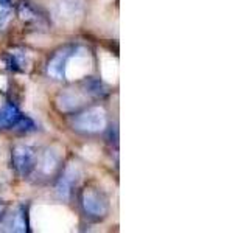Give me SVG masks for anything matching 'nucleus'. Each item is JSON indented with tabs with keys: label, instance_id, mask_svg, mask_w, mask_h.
Instances as JSON below:
<instances>
[{
	"label": "nucleus",
	"instance_id": "obj_7",
	"mask_svg": "<svg viewBox=\"0 0 249 233\" xmlns=\"http://www.w3.org/2000/svg\"><path fill=\"white\" fill-rule=\"evenodd\" d=\"M83 177V169L78 165L76 162H70L66 166L62 177L59 179V182L56 185V193L61 199H69L70 193H72L73 186L78 185V182L81 181Z\"/></svg>",
	"mask_w": 249,
	"mask_h": 233
},
{
	"label": "nucleus",
	"instance_id": "obj_6",
	"mask_svg": "<svg viewBox=\"0 0 249 233\" xmlns=\"http://www.w3.org/2000/svg\"><path fill=\"white\" fill-rule=\"evenodd\" d=\"M90 66L92 62L89 58V51L84 49H76L73 53H70V56L67 59L64 78H69V80L83 78L84 75H88Z\"/></svg>",
	"mask_w": 249,
	"mask_h": 233
},
{
	"label": "nucleus",
	"instance_id": "obj_10",
	"mask_svg": "<svg viewBox=\"0 0 249 233\" xmlns=\"http://www.w3.org/2000/svg\"><path fill=\"white\" fill-rule=\"evenodd\" d=\"M23 115L13 103H6L0 107V131L2 129H18Z\"/></svg>",
	"mask_w": 249,
	"mask_h": 233
},
{
	"label": "nucleus",
	"instance_id": "obj_13",
	"mask_svg": "<svg viewBox=\"0 0 249 233\" xmlns=\"http://www.w3.org/2000/svg\"><path fill=\"white\" fill-rule=\"evenodd\" d=\"M11 17L10 0H0V28H3Z\"/></svg>",
	"mask_w": 249,
	"mask_h": 233
},
{
	"label": "nucleus",
	"instance_id": "obj_1",
	"mask_svg": "<svg viewBox=\"0 0 249 233\" xmlns=\"http://www.w3.org/2000/svg\"><path fill=\"white\" fill-rule=\"evenodd\" d=\"M106 112L103 107L95 106L86 109L84 112L78 114L73 120V129L84 132V134H97L106 128Z\"/></svg>",
	"mask_w": 249,
	"mask_h": 233
},
{
	"label": "nucleus",
	"instance_id": "obj_5",
	"mask_svg": "<svg viewBox=\"0 0 249 233\" xmlns=\"http://www.w3.org/2000/svg\"><path fill=\"white\" fill-rule=\"evenodd\" d=\"M13 165L18 174L27 177L36 168V152L28 145H16L13 150Z\"/></svg>",
	"mask_w": 249,
	"mask_h": 233
},
{
	"label": "nucleus",
	"instance_id": "obj_2",
	"mask_svg": "<svg viewBox=\"0 0 249 233\" xmlns=\"http://www.w3.org/2000/svg\"><path fill=\"white\" fill-rule=\"evenodd\" d=\"M93 93H100L97 84H93V87L86 85L83 89H67L58 95L56 106L62 112H75L88 103Z\"/></svg>",
	"mask_w": 249,
	"mask_h": 233
},
{
	"label": "nucleus",
	"instance_id": "obj_12",
	"mask_svg": "<svg viewBox=\"0 0 249 233\" xmlns=\"http://www.w3.org/2000/svg\"><path fill=\"white\" fill-rule=\"evenodd\" d=\"M27 221H25V213L23 210H18L13 216H11V221H10V230L11 232H27Z\"/></svg>",
	"mask_w": 249,
	"mask_h": 233
},
{
	"label": "nucleus",
	"instance_id": "obj_3",
	"mask_svg": "<svg viewBox=\"0 0 249 233\" xmlns=\"http://www.w3.org/2000/svg\"><path fill=\"white\" fill-rule=\"evenodd\" d=\"M52 14L59 25L73 27L83 17V5L80 0H56L52 6Z\"/></svg>",
	"mask_w": 249,
	"mask_h": 233
},
{
	"label": "nucleus",
	"instance_id": "obj_14",
	"mask_svg": "<svg viewBox=\"0 0 249 233\" xmlns=\"http://www.w3.org/2000/svg\"><path fill=\"white\" fill-rule=\"evenodd\" d=\"M3 215H5V207H3V204H0V219L3 217Z\"/></svg>",
	"mask_w": 249,
	"mask_h": 233
},
{
	"label": "nucleus",
	"instance_id": "obj_11",
	"mask_svg": "<svg viewBox=\"0 0 249 233\" xmlns=\"http://www.w3.org/2000/svg\"><path fill=\"white\" fill-rule=\"evenodd\" d=\"M10 66L14 70H27L30 66V54L25 50H13L8 54Z\"/></svg>",
	"mask_w": 249,
	"mask_h": 233
},
{
	"label": "nucleus",
	"instance_id": "obj_9",
	"mask_svg": "<svg viewBox=\"0 0 249 233\" xmlns=\"http://www.w3.org/2000/svg\"><path fill=\"white\" fill-rule=\"evenodd\" d=\"M72 53V49L70 47H66L59 51H56L53 54V58L49 62V67H47V73H49L52 78L54 80H62L66 73V64H67V59Z\"/></svg>",
	"mask_w": 249,
	"mask_h": 233
},
{
	"label": "nucleus",
	"instance_id": "obj_4",
	"mask_svg": "<svg viewBox=\"0 0 249 233\" xmlns=\"http://www.w3.org/2000/svg\"><path fill=\"white\" fill-rule=\"evenodd\" d=\"M81 205L86 213H88L90 217H97V219L105 217L109 212L107 199L95 188H88L83 191Z\"/></svg>",
	"mask_w": 249,
	"mask_h": 233
},
{
	"label": "nucleus",
	"instance_id": "obj_8",
	"mask_svg": "<svg viewBox=\"0 0 249 233\" xmlns=\"http://www.w3.org/2000/svg\"><path fill=\"white\" fill-rule=\"evenodd\" d=\"M59 162H61V150L56 146H52L47 151H44V154L41 155V159H39L36 165L44 176H52L59 168Z\"/></svg>",
	"mask_w": 249,
	"mask_h": 233
}]
</instances>
